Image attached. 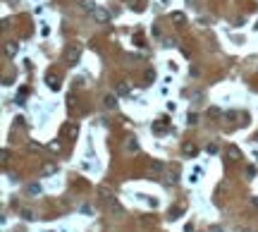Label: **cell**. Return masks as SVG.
Listing matches in <instances>:
<instances>
[{"instance_id":"5","label":"cell","mask_w":258,"mask_h":232,"mask_svg":"<svg viewBox=\"0 0 258 232\" xmlns=\"http://www.w3.org/2000/svg\"><path fill=\"white\" fill-rule=\"evenodd\" d=\"M5 50H7V55H14V53H17V46H14V43H10Z\"/></svg>"},{"instance_id":"3","label":"cell","mask_w":258,"mask_h":232,"mask_svg":"<svg viewBox=\"0 0 258 232\" xmlns=\"http://www.w3.org/2000/svg\"><path fill=\"white\" fill-rule=\"evenodd\" d=\"M184 153H186V156H194V153H196V149H194L191 144H186V146H184Z\"/></svg>"},{"instance_id":"1","label":"cell","mask_w":258,"mask_h":232,"mask_svg":"<svg viewBox=\"0 0 258 232\" xmlns=\"http://www.w3.org/2000/svg\"><path fill=\"white\" fill-rule=\"evenodd\" d=\"M79 46H72V50H67V60H69V65H77V60H79Z\"/></svg>"},{"instance_id":"2","label":"cell","mask_w":258,"mask_h":232,"mask_svg":"<svg viewBox=\"0 0 258 232\" xmlns=\"http://www.w3.org/2000/svg\"><path fill=\"white\" fill-rule=\"evenodd\" d=\"M48 86H53V89H57V86H60V82H57V74H50V72H48Z\"/></svg>"},{"instance_id":"4","label":"cell","mask_w":258,"mask_h":232,"mask_svg":"<svg viewBox=\"0 0 258 232\" xmlns=\"http://www.w3.org/2000/svg\"><path fill=\"white\" fill-rule=\"evenodd\" d=\"M172 22H186V19H184L182 12H175V14H172Z\"/></svg>"}]
</instances>
